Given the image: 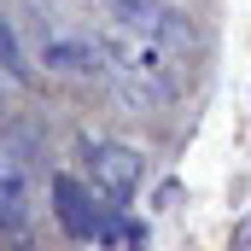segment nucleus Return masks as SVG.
I'll return each instance as SVG.
<instances>
[{
	"mask_svg": "<svg viewBox=\"0 0 251 251\" xmlns=\"http://www.w3.org/2000/svg\"><path fill=\"white\" fill-rule=\"evenodd\" d=\"M105 41V82L123 94L128 105L152 111V105H170L181 94V70L170 64V47L158 41H140V35H100Z\"/></svg>",
	"mask_w": 251,
	"mask_h": 251,
	"instance_id": "1",
	"label": "nucleus"
},
{
	"mask_svg": "<svg viewBox=\"0 0 251 251\" xmlns=\"http://www.w3.org/2000/svg\"><path fill=\"white\" fill-rule=\"evenodd\" d=\"M76 158H82V176H88V187H100L105 199H134L140 187V176H146V158L128 146V140H111V134H88L82 146H76Z\"/></svg>",
	"mask_w": 251,
	"mask_h": 251,
	"instance_id": "2",
	"label": "nucleus"
},
{
	"mask_svg": "<svg viewBox=\"0 0 251 251\" xmlns=\"http://www.w3.org/2000/svg\"><path fill=\"white\" fill-rule=\"evenodd\" d=\"M100 12L111 18V29L140 35V41H158V47H181V41H193L187 18H181L170 0H100Z\"/></svg>",
	"mask_w": 251,
	"mask_h": 251,
	"instance_id": "3",
	"label": "nucleus"
},
{
	"mask_svg": "<svg viewBox=\"0 0 251 251\" xmlns=\"http://www.w3.org/2000/svg\"><path fill=\"white\" fill-rule=\"evenodd\" d=\"M35 193H29V158L0 146V240H29Z\"/></svg>",
	"mask_w": 251,
	"mask_h": 251,
	"instance_id": "4",
	"label": "nucleus"
},
{
	"mask_svg": "<svg viewBox=\"0 0 251 251\" xmlns=\"http://www.w3.org/2000/svg\"><path fill=\"white\" fill-rule=\"evenodd\" d=\"M47 193H53V216H59V228L70 234V240H94L100 234V216L105 210H94V199H88V187L76 181V176H53L47 181Z\"/></svg>",
	"mask_w": 251,
	"mask_h": 251,
	"instance_id": "5",
	"label": "nucleus"
},
{
	"mask_svg": "<svg viewBox=\"0 0 251 251\" xmlns=\"http://www.w3.org/2000/svg\"><path fill=\"white\" fill-rule=\"evenodd\" d=\"M41 64L59 76H105V41L94 35H53L41 41Z\"/></svg>",
	"mask_w": 251,
	"mask_h": 251,
	"instance_id": "6",
	"label": "nucleus"
},
{
	"mask_svg": "<svg viewBox=\"0 0 251 251\" xmlns=\"http://www.w3.org/2000/svg\"><path fill=\"white\" fill-rule=\"evenodd\" d=\"M0 76L6 82H18V88H29L35 82V64L24 53V41H18V29H12V18L0 12Z\"/></svg>",
	"mask_w": 251,
	"mask_h": 251,
	"instance_id": "7",
	"label": "nucleus"
},
{
	"mask_svg": "<svg viewBox=\"0 0 251 251\" xmlns=\"http://www.w3.org/2000/svg\"><path fill=\"white\" fill-rule=\"evenodd\" d=\"M240 246L251 251V216H246V222H240Z\"/></svg>",
	"mask_w": 251,
	"mask_h": 251,
	"instance_id": "8",
	"label": "nucleus"
}]
</instances>
